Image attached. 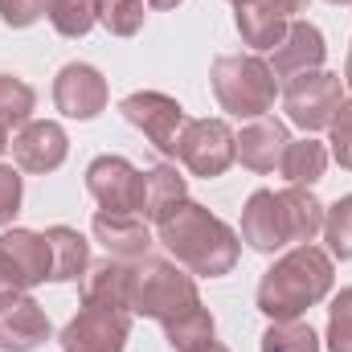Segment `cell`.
Masks as SVG:
<instances>
[{"mask_svg": "<svg viewBox=\"0 0 352 352\" xmlns=\"http://www.w3.org/2000/svg\"><path fill=\"white\" fill-rule=\"evenodd\" d=\"M242 242L258 254H274L291 242V230H287V213H283V201L278 192L258 188L250 192L246 209H242Z\"/></svg>", "mask_w": 352, "mask_h": 352, "instance_id": "cell-14", "label": "cell"}, {"mask_svg": "<svg viewBox=\"0 0 352 352\" xmlns=\"http://www.w3.org/2000/svg\"><path fill=\"white\" fill-rule=\"evenodd\" d=\"M209 82L221 111L234 119H263L278 94V78L258 54H221L209 70Z\"/></svg>", "mask_w": 352, "mask_h": 352, "instance_id": "cell-4", "label": "cell"}, {"mask_svg": "<svg viewBox=\"0 0 352 352\" xmlns=\"http://www.w3.org/2000/svg\"><path fill=\"white\" fill-rule=\"evenodd\" d=\"M87 188L107 213H140L144 201V173L127 156H98L87 168Z\"/></svg>", "mask_w": 352, "mask_h": 352, "instance_id": "cell-9", "label": "cell"}, {"mask_svg": "<svg viewBox=\"0 0 352 352\" xmlns=\"http://www.w3.org/2000/svg\"><path fill=\"white\" fill-rule=\"evenodd\" d=\"M45 16L62 37H87L98 25V0H50Z\"/></svg>", "mask_w": 352, "mask_h": 352, "instance_id": "cell-27", "label": "cell"}, {"mask_svg": "<svg viewBox=\"0 0 352 352\" xmlns=\"http://www.w3.org/2000/svg\"><path fill=\"white\" fill-rule=\"evenodd\" d=\"M127 336H131L127 307L82 303V311L62 328V352H123Z\"/></svg>", "mask_w": 352, "mask_h": 352, "instance_id": "cell-8", "label": "cell"}, {"mask_svg": "<svg viewBox=\"0 0 352 352\" xmlns=\"http://www.w3.org/2000/svg\"><path fill=\"white\" fill-rule=\"evenodd\" d=\"M328 352H352V287H344L328 307Z\"/></svg>", "mask_w": 352, "mask_h": 352, "instance_id": "cell-30", "label": "cell"}, {"mask_svg": "<svg viewBox=\"0 0 352 352\" xmlns=\"http://www.w3.org/2000/svg\"><path fill=\"white\" fill-rule=\"evenodd\" d=\"M144 4H148V8H176L180 0H144Z\"/></svg>", "mask_w": 352, "mask_h": 352, "instance_id": "cell-36", "label": "cell"}, {"mask_svg": "<svg viewBox=\"0 0 352 352\" xmlns=\"http://www.w3.org/2000/svg\"><path fill=\"white\" fill-rule=\"evenodd\" d=\"M328 168V148L320 144V140H291L287 144V152H283V164H278V173L287 176V184H316L320 176Z\"/></svg>", "mask_w": 352, "mask_h": 352, "instance_id": "cell-23", "label": "cell"}, {"mask_svg": "<svg viewBox=\"0 0 352 352\" xmlns=\"http://www.w3.org/2000/svg\"><path fill=\"white\" fill-rule=\"evenodd\" d=\"M54 107L66 119H94L98 111H107V78L87 62L62 66L54 78Z\"/></svg>", "mask_w": 352, "mask_h": 352, "instance_id": "cell-11", "label": "cell"}, {"mask_svg": "<svg viewBox=\"0 0 352 352\" xmlns=\"http://www.w3.org/2000/svg\"><path fill=\"white\" fill-rule=\"evenodd\" d=\"M0 258L12 266V274L21 278L25 291L50 278V242H45V234H33V230H4V234H0Z\"/></svg>", "mask_w": 352, "mask_h": 352, "instance_id": "cell-17", "label": "cell"}, {"mask_svg": "<svg viewBox=\"0 0 352 352\" xmlns=\"http://www.w3.org/2000/svg\"><path fill=\"white\" fill-rule=\"evenodd\" d=\"M274 4H278V12H283V16L291 21V16H299V12H307V4H311V0H274Z\"/></svg>", "mask_w": 352, "mask_h": 352, "instance_id": "cell-35", "label": "cell"}, {"mask_svg": "<svg viewBox=\"0 0 352 352\" xmlns=\"http://www.w3.org/2000/svg\"><path fill=\"white\" fill-rule=\"evenodd\" d=\"M16 209H21V173L0 164V230L16 217Z\"/></svg>", "mask_w": 352, "mask_h": 352, "instance_id": "cell-33", "label": "cell"}, {"mask_svg": "<svg viewBox=\"0 0 352 352\" xmlns=\"http://www.w3.org/2000/svg\"><path fill=\"white\" fill-rule=\"evenodd\" d=\"M160 242L188 274H201V278L230 274L242 254L238 234L197 201H184L168 221H160Z\"/></svg>", "mask_w": 352, "mask_h": 352, "instance_id": "cell-1", "label": "cell"}, {"mask_svg": "<svg viewBox=\"0 0 352 352\" xmlns=\"http://www.w3.org/2000/svg\"><path fill=\"white\" fill-rule=\"evenodd\" d=\"M33 102H37V94H33L29 82H21L16 74H0V131L4 135L12 127L21 131L33 119Z\"/></svg>", "mask_w": 352, "mask_h": 352, "instance_id": "cell-24", "label": "cell"}, {"mask_svg": "<svg viewBox=\"0 0 352 352\" xmlns=\"http://www.w3.org/2000/svg\"><path fill=\"white\" fill-rule=\"evenodd\" d=\"M176 160L192 176L213 180L238 160V135L226 119H188L176 144Z\"/></svg>", "mask_w": 352, "mask_h": 352, "instance_id": "cell-6", "label": "cell"}, {"mask_svg": "<svg viewBox=\"0 0 352 352\" xmlns=\"http://www.w3.org/2000/svg\"><path fill=\"white\" fill-rule=\"evenodd\" d=\"M50 12V0H0V21L12 29H25Z\"/></svg>", "mask_w": 352, "mask_h": 352, "instance_id": "cell-32", "label": "cell"}, {"mask_svg": "<svg viewBox=\"0 0 352 352\" xmlns=\"http://www.w3.org/2000/svg\"><path fill=\"white\" fill-rule=\"evenodd\" d=\"M328 4H352V0H328Z\"/></svg>", "mask_w": 352, "mask_h": 352, "instance_id": "cell-40", "label": "cell"}, {"mask_svg": "<svg viewBox=\"0 0 352 352\" xmlns=\"http://www.w3.org/2000/svg\"><path fill=\"white\" fill-rule=\"evenodd\" d=\"M344 82H349V90H352V50H349V62H344Z\"/></svg>", "mask_w": 352, "mask_h": 352, "instance_id": "cell-38", "label": "cell"}, {"mask_svg": "<svg viewBox=\"0 0 352 352\" xmlns=\"http://www.w3.org/2000/svg\"><path fill=\"white\" fill-rule=\"evenodd\" d=\"M263 352H320V336L303 320H270L263 332Z\"/></svg>", "mask_w": 352, "mask_h": 352, "instance_id": "cell-26", "label": "cell"}, {"mask_svg": "<svg viewBox=\"0 0 352 352\" xmlns=\"http://www.w3.org/2000/svg\"><path fill=\"white\" fill-rule=\"evenodd\" d=\"M234 25H238L242 41H246L250 50H274V45L283 41V33H287L291 21L278 12L274 0H246V4H238Z\"/></svg>", "mask_w": 352, "mask_h": 352, "instance_id": "cell-20", "label": "cell"}, {"mask_svg": "<svg viewBox=\"0 0 352 352\" xmlns=\"http://www.w3.org/2000/svg\"><path fill=\"white\" fill-rule=\"evenodd\" d=\"M340 102H344V78L332 74V70H307V74L287 78V87H283L287 119L295 127H303L307 135L332 127Z\"/></svg>", "mask_w": 352, "mask_h": 352, "instance_id": "cell-5", "label": "cell"}, {"mask_svg": "<svg viewBox=\"0 0 352 352\" xmlns=\"http://www.w3.org/2000/svg\"><path fill=\"white\" fill-rule=\"evenodd\" d=\"M66 152H70V140L54 119H29L12 140V160L21 173H54L66 164Z\"/></svg>", "mask_w": 352, "mask_h": 352, "instance_id": "cell-10", "label": "cell"}, {"mask_svg": "<svg viewBox=\"0 0 352 352\" xmlns=\"http://www.w3.org/2000/svg\"><path fill=\"white\" fill-rule=\"evenodd\" d=\"M119 111H123V119H127L131 127H140V131L152 140L156 152L176 156V144H180V131H184L188 115H184V107L176 102L173 94L135 90V94H127V98L119 102Z\"/></svg>", "mask_w": 352, "mask_h": 352, "instance_id": "cell-7", "label": "cell"}, {"mask_svg": "<svg viewBox=\"0 0 352 352\" xmlns=\"http://www.w3.org/2000/svg\"><path fill=\"white\" fill-rule=\"evenodd\" d=\"M287 144H291V135H287V123L283 119H270V115L250 119L238 131V160L250 173H274L283 164Z\"/></svg>", "mask_w": 352, "mask_h": 352, "instance_id": "cell-16", "label": "cell"}, {"mask_svg": "<svg viewBox=\"0 0 352 352\" xmlns=\"http://www.w3.org/2000/svg\"><path fill=\"white\" fill-rule=\"evenodd\" d=\"M197 303H201L197 283H192L188 270H180V263L152 258V254L131 263V299H127L131 316H148V320L173 324L176 316L192 311Z\"/></svg>", "mask_w": 352, "mask_h": 352, "instance_id": "cell-3", "label": "cell"}, {"mask_svg": "<svg viewBox=\"0 0 352 352\" xmlns=\"http://www.w3.org/2000/svg\"><path fill=\"white\" fill-rule=\"evenodd\" d=\"M164 336H168L173 352H192V349H201V344H209L213 340V316H209V307L197 303L192 311L176 316L173 324H164Z\"/></svg>", "mask_w": 352, "mask_h": 352, "instance_id": "cell-25", "label": "cell"}, {"mask_svg": "<svg viewBox=\"0 0 352 352\" xmlns=\"http://www.w3.org/2000/svg\"><path fill=\"white\" fill-rule=\"evenodd\" d=\"M328 131H332V156H336V164L352 173V98L340 102V111H336V119H332Z\"/></svg>", "mask_w": 352, "mask_h": 352, "instance_id": "cell-31", "label": "cell"}, {"mask_svg": "<svg viewBox=\"0 0 352 352\" xmlns=\"http://www.w3.org/2000/svg\"><path fill=\"white\" fill-rule=\"evenodd\" d=\"M50 340V316L41 311V303L21 291L8 295L0 303V349L4 352H33Z\"/></svg>", "mask_w": 352, "mask_h": 352, "instance_id": "cell-12", "label": "cell"}, {"mask_svg": "<svg viewBox=\"0 0 352 352\" xmlns=\"http://www.w3.org/2000/svg\"><path fill=\"white\" fill-rule=\"evenodd\" d=\"M324 242H328V254L349 263L352 258V192L340 197L332 209H324Z\"/></svg>", "mask_w": 352, "mask_h": 352, "instance_id": "cell-29", "label": "cell"}, {"mask_svg": "<svg viewBox=\"0 0 352 352\" xmlns=\"http://www.w3.org/2000/svg\"><path fill=\"white\" fill-rule=\"evenodd\" d=\"M21 291H25V287H21V278L12 274V266L0 258V303H4L8 295H21Z\"/></svg>", "mask_w": 352, "mask_h": 352, "instance_id": "cell-34", "label": "cell"}, {"mask_svg": "<svg viewBox=\"0 0 352 352\" xmlns=\"http://www.w3.org/2000/svg\"><path fill=\"white\" fill-rule=\"evenodd\" d=\"M192 352H230L226 344H217V340H209V344H201V349H192Z\"/></svg>", "mask_w": 352, "mask_h": 352, "instance_id": "cell-37", "label": "cell"}, {"mask_svg": "<svg viewBox=\"0 0 352 352\" xmlns=\"http://www.w3.org/2000/svg\"><path fill=\"white\" fill-rule=\"evenodd\" d=\"M278 201H283V213H287L291 242H299V246L316 242V234L324 230V205H320V197L311 188H303V184H287L278 192Z\"/></svg>", "mask_w": 352, "mask_h": 352, "instance_id": "cell-22", "label": "cell"}, {"mask_svg": "<svg viewBox=\"0 0 352 352\" xmlns=\"http://www.w3.org/2000/svg\"><path fill=\"white\" fill-rule=\"evenodd\" d=\"M332 254L303 242L287 250L258 283V311L266 320H299L307 307L324 303L332 291Z\"/></svg>", "mask_w": 352, "mask_h": 352, "instance_id": "cell-2", "label": "cell"}, {"mask_svg": "<svg viewBox=\"0 0 352 352\" xmlns=\"http://www.w3.org/2000/svg\"><path fill=\"white\" fill-rule=\"evenodd\" d=\"M324 58H328L324 33L311 21H291L283 41L270 50L266 66L274 70V78H295V74H307V70H324Z\"/></svg>", "mask_w": 352, "mask_h": 352, "instance_id": "cell-13", "label": "cell"}, {"mask_svg": "<svg viewBox=\"0 0 352 352\" xmlns=\"http://www.w3.org/2000/svg\"><path fill=\"white\" fill-rule=\"evenodd\" d=\"M184 201H188V184L176 173V164H156V168L144 173V201H140L144 221H152V226L168 221Z\"/></svg>", "mask_w": 352, "mask_h": 352, "instance_id": "cell-18", "label": "cell"}, {"mask_svg": "<svg viewBox=\"0 0 352 352\" xmlns=\"http://www.w3.org/2000/svg\"><path fill=\"white\" fill-rule=\"evenodd\" d=\"M148 4L144 0H98V25L111 37H135L144 29Z\"/></svg>", "mask_w": 352, "mask_h": 352, "instance_id": "cell-28", "label": "cell"}, {"mask_svg": "<svg viewBox=\"0 0 352 352\" xmlns=\"http://www.w3.org/2000/svg\"><path fill=\"white\" fill-rule=\"evenodd\" d=\"M45 242H50V283H74L87 274L90 242L78 230L54 226V230H45Z\"/></svg>", "mask_w": 352, "mask_h": 352, "instance_id": "cell-21", "label": "cell"}, {"mask_svg": "<svg viewBox=\"0 0 352 352\" xmlns=\"http://www.w3.org/2000/svg\"><path fill=\"white\" fill-rule=\"evenodd\" d=\"M90 234L94 242H102V250L111 258H123V263H140L148 250H152V230L140 213H107L98 209L94 221H90Z\"/></svg>", "mask_w": 352, "mask_h": 352, "instance_id": "cell-15", "label": "cell"}, {"mask_svg": "<svg viewBox=\"0 0 352 352\" xmlns=\"http://www.w3.org/2000/svg\"><path fill=\"white\" fill-rule=\"evenodd\" d=\"M230 4H246V0H230Z\"/></svg>", "mask_w": 352, "mask_h": 352, "instance_id": "cell-41", "label": "cell"}, {"mask_svg": "<svg viewBox=\"0 0 352 352\" xmlns=\"http://www.w3.org/2000/svg\"><path fill=\"white\" fill-rule=\"evenodd\" d=\"M4 148H8V135H4V131H0V152H4Z\"/></svg>", "mask_w": 352, "mask_h": 352, "instance_id": "cell-39", "label": "cell"}, {"mask_svg": "<svg viewBox=\"0 0 352 352\" xmlns=\"http://www.w3.org/2000/svg\"><path fill=\"white\" fill-rule=\"evenodd\" d=\"M131 299V263L123 258H102L90 263L82 274V303H98V307H127ZM131 311V307H127Z\"/></svg>", "mask_w": 352, "mask_h": 352, "instance_id": "cell-19", "label": "cell"}]
</instances>
